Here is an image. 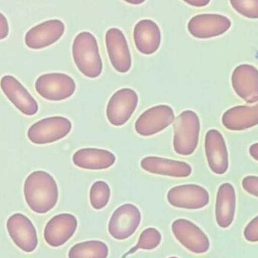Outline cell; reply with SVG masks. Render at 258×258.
Wrapping results in <instances>:
<instances>
[{"label": "cell", "instance_id": "6da1fadb", "mask_svg": "<svg viewBox=\"0 0 258 258\" xmlns=\"http://www.w3.org/2000/svg\"><path fill=\"white\" fill-rule=\"evenodd\" d=\"M24 194L29 208L37 214H45L55 207L58 187L54 177L44 171L31 173L26 179Z\"/></svg>", "mask_w": 258, "mask_h": 258}, {"label": "cell", "instance_id": "7a4b0ae2", "mask_svg": "<svg viewBox=\"0 0 258 258\" xmlns=\"http://www.w3.org/2000/svg\"><path fill=\"white\" fill-rule=\"evenodd\" d=\"M73 57L79 71L88 78H98L103 71L96 38L89 32L77 35L73 43Z\"/></svg>", "mask_w": 258, "mask_h": 258}, {"label": "cell", "instance_id": "3957f363", "mask_svg": "<svg viewBox=\"0 0 258 258\" xmlns=\"http://www.w3.org/2000/svg\"><path fill=\"white\" fill-rule=\"evenodd\" d=\"M173 146L176 153L180 156H190L199 144L200 120L192 110L182 112L174 122Z\"/></svg>", "mask_w": 258, "mask_h": 258}, {"label": "cell", "instance_id": "277c9868", "mask_svg": "<svg viewBox=\"0 0 258 258\" xmlns=\"http://www.w3.org/2000/svg\"><path fill=\"white\" fill-rule=\"evenodd\" d=\"M35 89L45 99L60 101L71 98L75 92L77 86L70 76L53 73L40 76L35 83Z\"/></svg>", "mask_w": 258, "mask_h": 258}, {"label": "cell", "instance_id": "5b68a950", "mask_svg": "<svg viewBox=\"0 0 258 258\" xmlns=\"http://www.w3.org/2000/svg\"><path fill=\"white\" fill-rule=\"evenodd\" d=\"M72 129V123L63 116H52L38 121L27 132L29 140L33 144H47L60 141Z\"/></svg>", "mask_w": 258, "mask_h": 258}, {"label": "cell", "instance_id": "8992f818", "mask_svg": "<svg viewBox=\"0 0 258 258\" xmlns=\"http://www.w3.org/2000/svg\"><path fill=\"white\" fill-rule=\"evenodd\" d=\"M171 230L175 239L194 254H204L210 248V240L207 235L189 220H175L171 225Z\"/></svg>", "mask_w": 258, "mask_h": 258}, {"label": "cell", "instance_id": "52a82bcc", "mask_svg": "<svg viewBox=\"0 0 258 258\" xmlns=\"http://www.w3.org/2000/svg\"><path fill=\"white\" fill-rule=\"evenodd\" d=\"M141 221V214L135 205L125 204L113 212L108 224L110 236L116 240L128 239L136 231Z\"/></svg>", "mask_w": 258, "mask_h": 258}, {"label": "cell", "instance_id": "ba28073f", "mask_svg": "<svg viewBox=\"0 0 258 258\" xmlns=\"http://www.w3.org/2000/svg\"><path fill=\"white\" fill-rule=\"evenodd\" d=\"M167 200L178 209L198 210L209 205L210 197L206 188L197 184L176 186L168 191Z\"/></svg>", "mask_w": 258, "mask_h": 258}, {"label": "cell", "instance_id": "9c48e42d", "mask_svg": "<svg viewBox=\"0 0 258 258\" xmlns=\"http://www.w3.org/2000/svg\"><path fill=\"white\" fill-rule=\"evenodd\" d=\"M175 119L174 110L165 104L155 106L144 111L135 122V131L144 137L152 136L168 128Z\"/></svg>", "mask_w": 258, "mask_h": 258}, {"label": "cell", "instance_id": "30bf717a", "mask_svg": "<svg viewBox=\"0 0 258 258\" xmlns=\"http://www.w3.org/2000/svg\"><path fill=\"white\" fill-rule=\"evenodd\" d=\"M138 104V95L133 89L118 90L107 104V119L114 126H122L128 122Z\"/></svg>", "mask_w": 258, "mask_h": 258}, {"label": "cell", "instance_id": "8fae6325", "mask_svg": "<svg viewBox=\"0 0 258 258\" xmlns=\"http://www.w3.org/2000/svg\"><path fill=\"white\" fill-rule=\"evenodd\" d=\"M8 233L14 243L26 253L33 252L38 245L37 233L32 221L21 213L12 215L6 223Z\"/></svg>", "mask_w": 258, "mask_h": 258}, {"label": "cell", "instance_id": "7c38bea8", "mask_svg": "<svg viewBox=\"0 0 258 258\" xmlns=\"http://www.w3.org/2000/svg\"><path fill=\"white\" fill-rule=\"evenodd\" d=\"M227 17L218 14H202L191 18L188 23L189 33L197 39H210L224 34L231 27Z\"/></svg>", "mask_w": 258, "mask_h": 258}, {"label": "cell", "instance_id": "4fadbf2b", "mask_svg": "<svg viewBox=\"0 0 258 258\" xmlns=\"http://www.w3.org/2000/svg\"><path fill=\"white\" fill-rule=\"evenodd\" d=\"M78 221L71 214H60L53 217L45 225L44 239L53 248H58L68 242L77 231Z\"/></svg>", "mask_w": 258, "mask_h": 258}, {"label": "cell", "instance_id": "5bb4252c", "mask_svg": "<svg viewBox=\"0 0 258 258\" xmlns=\"http://www.w3.org/2000/svg\"><path fill=\"white\" fill-rule=\"evenodd\" d=\"M64 24L60 20H48L32 27L25 36V44L31 49H42L55 43L63 36Z\"/></svg>", "mask_w": 258, "mask_h": 258}, {"label": "cell", "instance_id": "9a60e30c", "mask_svg": "<svg viewBox=\"0 0 258 258\" xmlns=\"http://www.w3.org/2000/svg\"><path fill=\"white\" fill-rule=\"evenodd\" d=\"M232 86L236 95L248 104L258 101V70L251 64L236 67L232 74Z\"/></svg>", "mask_w": 258, "mask_h": 258}, {"label": "cell", "instance_id": "2e32d148", "mask_svg": "<svg viewBox=\"0 0 258 258\" xmlns=\"http://www.w3.org/2000/svg\"><path fill=\"white\" fill-rule=\"evenodd\" d=\"M205 150L212 172L219 175L225 174L229 168L228 150L225 140L219 131L211 129L206 133Z\"/></svg>", "mask_w": 258, "mask_h": 258}, {"label": "cell", "instance_id": "e0dca14e", "mask_svg": "<svg viewBox=\"0 0 258 258\" xmlns=\"http://www.w3.org/2000/svg\"><path fill=\"white\" fill-rule=\"evenodd\" d=\"M106 46L112 66L117 72L125 74L132 67V57L125 35L118 28L107 30Z\"/></svg>", "mask_w": 258, "mask_h": 258}, {"label": "cell", "instance_id": "ac0fdd59", "mask_svg": "<svg viewBox=\"0 0 258 258\" xmlns=\"http://www.w3.org/2000/svg\"><path fill=\"white\" fill-rule=\"evenodd\" d=\"M0 86L6 96L18 110L27 116H33L39 110L36 100L22 84L12 76H5Z\"/></svg>", "mask_w": 258, "mask_h": 258}, {"label": "cell", "instance_id": "d6986e66", "mask_svg": "<svg viewBox=\"0 0 258 258\" xmlns=\"http://www.w3.org/2000/svg\"><path fill=\"white\" fill-rule=\"evenodd\" d=\"M141 166L151 174L178 178L189 177L192 171V167L186 162L157 156L144 158L141 160Z\"/></svg>", "mask_w": 258, "mask_h": 258}, {"label": "cell", "instance_id": "ffe728a7", "mask_svg": "<svg viewBox=\"0 0 258 258\" xmlns=\"http://www.w3.org/2000/svg\"><path fill=\"white\" fill-rule=\"evenodd\" d=\"M236 196L234 186L224 183L219 186L215 203V219L223 229L228 228L234 221L236 213Z\"/></svg>", "mask_w": 258, "mask_h": 258}, {"label": "cell", "instance_id": "44dd1931", "mask_svg": "<svg viewBox=\"0 0 258 258\" xmlns=\"http://www.w3.org/2000/svg\"><path fill=\"white\" fill-rule=\"evenodd\" d=\"M134 41L141 54H153L161 44V31L159 26L151 20L138 21L134 29Z\"/></svg>", "mask_w": 258, "mask_h": 258}, {"label": "cell", "instance_id": "7402d4cb", "mask_svg": "<svg viewBox=\"0 0 258 258\" xmlns=\"http://www.w3.org/2000/svg\"><path fill=\"white\" fill-rule=\"evenodd\" d=\"M222 124L230 131L247 130L258 125V101L254 105L236 106L222 116Z\"/></svg>", "mask_w": 258, "mask_h": 258}, {"label": "cell", "instance_id": "603a6c76", "mask_svg": "<svg viewBox=\"0 0 258 258\" xmlns=\"http://www.w3.org/2000/svg\"><path fill=\"white\" fill-rule=\"evenodd\" d=\"M73 162L76 166L83 169L104 170L115 163L116 156L108 150L84 148L74 153Z\"/></svg>", "mask_w": 258, "mask_h": 258}, {"label": "cell", "instance_id": "cb8c5ba5", "mask_svg": "<svg viewBox=\"0 0 258 258\" xmlns=\"http://www.w3.org/2000/svg\"><path fill=\"white\" fill-rule=\"evenodd\" d=\"M109 248L101 241L90 240L76 244L70 249L69 258H107Z\"/></svg>", "mask_w": 258, "mask_h": 258}, {"label": "cell", "instance_id": "d4e9b609", "mask_svg": "<svg viewBox=\"0 0 258 258\" xmlns=\"http://www.w3.org/2000/svg\"><path fill=\"white\" fill-rule=\"evenodd\" d=\"M161 241H162V235L157 229L153 228V227L146 229L140 235L137 245L131 248L128 252L122 256V258H125L129 254H134L138 250L155 249L160 245Z\"/></svg>", "mask_w": 258, "mask_h": 258}, {"label": "cell", "instance_id": "484cf974", "mask_svg": "<svg viewBox=\"0 0 258 258\" xmlns=\"http://www.w3.org/2000/svg\"><path fill=\"white\" fill-rule=\"evenodd\" d=\"M91 206L96 210L104 209L108 204L110 199V188L103 180H98L92 184L90 189Z\"/></svg>", "mask_w": 258, "mask_h": 258}, {"label": "cell", "instance_id": "4316f807", "mask_svg": "<svg viewBox=\"0 0 258 258\" xmlns=\"http://www.w3.org/2000/svg\"><path fill=\"white\" fill-rule=\"evenodd\" d=\"M232 7L242 16L258 19V0H230Z\"/></svg>", "mask_w": 258, "mask_h": 258}, {"label": "cell", "instance_id": "83f0119b", "mask_svg": "<svg viewBox=\"0 0 258 258\" xmlns=\"http://www.w3.org/2000/svg\"><path fill=\"white\" fill-rule=\"evenodd\" d=\"M243 235L248 242H258V215L247 224Z\"/></svg>", "mask_w": 258, "mask_h": 258}, {"label": "cell", "instance_id": "f1b7e54d", "mask_svg": "<svg viewBox=\"0 0 258 258\" xmlns=\"http://www.w3.org/2000/svg\"><path fill=\"white\" fill-rule=\"evenodd\" d=\"M242 185L245 192L258 198L257 176H247L242 180Z\"/></svg>", "mask_w": 258, "mask_h": 258}, {"label": "cell", "instance_id": "f546056e", "mask_svg": "<svg viewBox=\"0 0 258 258\" xmlns=\"http://www.w3.org/2000/svg\"><path fill=\"white\" fill-rule=\"evenodd\" d=\"M9 33V26L7 18L0 12V40L6 39Z\"/></svg>", "mask_w": 258, "mask_h": 258}, {"label": "cell", "instance_id": "4dcf8cb0", "mask_svg": "<svg viewBox=\"0 0 258 258\" xmlns=\"http://www.w3.org/2000/svg\"><path fill=\"white\" fill-rule=\"evenodd\" d=\"M183 1L189 4V6L201 8L208 6L209 3H210L211 0H183Z\"/></svg>", "mask_w": 258, "mask_h": 258}, {"label": "cell", "instance_id": "1f68e13d", "mask_svg": "<svg viewBox=\"0 0 258 258\" xmlns=\"http://www.w3.org/2000/svg\"><path fill=\"white\" fill-rule=\"evenodd\" d=\"M249 153L251 157L258 162V143L253 144L250 147Z\"/></svg>", "mask_w": 258, "mask_h": 258}, {"label": "cell", "instance_id": "d6a6232c", "mask_svg": "<svg viewBox=\"0 0 258 258\" xmlns=\"http://www.w3.org/2000/svg\"><path fill=\"white\" fill-rule=\"evenodd\" d=\"M124 1L126 2V3H129V4L141 5L144 3L146 0H124Z\"/></svg>", "mask_w": 258, "mask_h": 258}, {"label": "cell", "instance_id": "836d02e7", "mask_svg": "<svg viewBox=\"0 0 258 258\" xmlns=\"http://www.w3.org/2000/svg\"><path fill=\"white\" fill-rule=\"evenodd\" d=\"M168 258H178V257H168Z\"/></svg>", "mask_w": 258, "mask_h": 258}]
</instances>
